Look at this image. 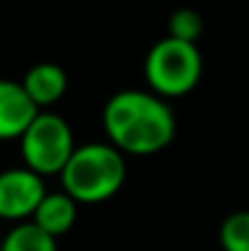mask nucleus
<instances>
[{"instance_id": "nucleus-10", "label": "nucleus", "mask_w": 249, "mask_h": 251, "mask_svg": "<svg viewBox=\"0 0 249 251\" xmlns=\"http://www.w3.org/2000/svg\"><path fill=\"white\" fill-rule=\"evenodd\" d=\"M220 244L225 251H249V212L230 215L220 227Z\"/></svg>"}, {"instance_id": "nucleus-9", "label": "nucleus", "mask_w": 249, "mask_h": 251, "mask_svg": "<svg viewBox=\"0 0 249 251\" xmlns=\"http://www.w3.org/2000/svg\"><path fill=\"white\" fill-rule=\"evenodd\" d=\"M0 251H56V239L29 220L15 225L5 234V239L0 242Z\"/></svg>"}, {"instance_id": "nucleus-7", "label": "nucleus", "mask_w": 249, "mask_h": 251, "mask_svg": "<svg viewBox=\"0 0 249 251\" xmlns=\"http://www.w3.org/2000/svg\"><path fill=\"white\" fill-rule=\"evenodd\" d=\"M66 85H69V78H66L64 69L56 64H37L22 78L25 93L39 110L61 100V95L66 93Z\"/></svg>"}, {"instance_id": "nucleus-3", "label": "nucleus", "mask_w": 249, "mask_h": 251, "mask_svg": "<svg viewBox=\"0 0 249 251\" xmlns=\"http://www.w3.org/2000/svg\"><path fill=\"white\" fill-rule=\"evenodd\" d=\"M203 74V59L195 44L166 37L157 42L144 61V78L154 95L178 98L193 90Z\"/></svg>"}, {"instance_id": "nucleus-2", "label": "nucleus", "mask_w": 249, "mask_h": 251, "mask_svg": "<svg viewBox=\"0 0 249 251\" xmlns=\"http://www.w3.org/2000/svg\"><path fill=\"white\" fill-rule=\"evenodd\" d=\"M59 176L66 195H71L76 202L90 205L103 202L120 190L127 176V166L122 151H117L112 144L95 142L76 147Z\"/></svg>"}, {"instance_id": "nucleus-6", "label": "nucleus", "mask_w": 249, "mask_h": 251, "mask_svg": "<svg viewBox=\"0 0 249 251\" xmlns=\"http://www.w3.org/2000/svg\"><path fill=\"white\" fill-rule=\"evenodd\" d=\"M39 112L22 83L0 78V139H20Z\"/></svg>"}, {"instance_id": "nucleus-5", "label": "nucleus", "mask_w": 249, "mask_h": 251, "mask_svg": "<svg viewBox=\"0 0 249 251\" xmlns=\"http://www.w3.org/2000/svg\"><path fill=\"white\" fill-rule=\"evenodd\" d=\"M47 188L42 176L29 168H10L0 173V217L27 220L44 200Z\"/></svg>"}, {"instance_id": "nucleus-11", "label": "nucleus", "mask_w": 249, "mask_h": 251, "mask_svg": "<svg viewBox=\"0 0 249 251\" xmlns=\"http://www.w3.org/2000/svg\"><path fill=\"white\" fill-rule=\"evenodd\" d=\"M203 34V20L195 10L191 7H181L168 17V37L186 42V44H195V39Z\"/></svg>"}, {"instance_id": "nucleus-8", "label": "nucleus", "mask_w": 249, "mask_h": 251, "mask_svg": "<svg viewBox=\"0 0 249 251\" xmlns=\"http://www.w3.org/2000/svg\"><path fill=\"white\" fill-rule=\"evenodd\" d=\"M76 200L66 193H47L44 200L39 202V207L32 215V222L44 229L49 237H61L66 234L74 222H76Z\"/></svg>"}, {"instance_id": "nucleus-1", "label": "nucleus", "mask_w": 249, "mask_h": 251, "mask_svg": "<svg viewBox=\"0 0 249 251\" xmlns=\"http://www.w3.org/2000/svg\"><path fill=\"white\" fill-rule=\"evenodd\" d=\"M110 144L127 154H157L173 142L176 117L164 98L147 90H120L103 110Z\"/></svg>"}, {"instance_id": "nucleus-4", "label": "nucleus", "mask_w": 249, "mask_h": 251, "mask_svg": "<svg viewBox=\"0 0 249 251\" xmlns=\"http://www.w3.org/2000/svg\"><path fill=\"white\" fill-rule=\"evenodd\" d=\"M20 151L25 166L37 176L61 173L76 151L74 132L64 117L54 112H39L20 137Z\"/></svg>"}]
</instances>
